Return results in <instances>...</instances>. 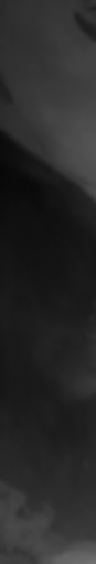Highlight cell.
I'll return each instance as SVG.
<instances>
[{
    "label": "cell",
    "mask_w": 96,
    "mask_h": 564,
    "mask_svg": "<svg viewBox=\"0 0 96 564\" xmlns=\"http://www.w3.org/2000/svg\"><path fill=\"white\" fill-rule=\"evenodd\" d=\"M7 30L20 33V53L7 50V56H20V73L7 76V116L20 112V135H30L33 145L43 142L46 109H53V139L50 162L63 165L73 178L79 165L89 175V159L76 142V59L89 56V40L73 26V7H50V23L30 20L23 26L7 23Z\"/></svg>",
    "instance_id": "6da1fadb"
}]
</instances>
